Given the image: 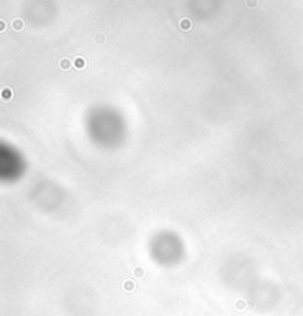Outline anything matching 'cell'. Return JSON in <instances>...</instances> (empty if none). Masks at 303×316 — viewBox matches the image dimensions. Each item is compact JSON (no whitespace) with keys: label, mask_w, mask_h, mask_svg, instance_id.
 Segmentation results:
<instances>
[{"label":"cell","mask_w":303,"mask_h":316,"mask_svg":"<svg viewBox=\"0 0 303 316\" xmlns=\"http://www.w3.org/2000/svg\"><path fill=\"white\" fill-rule=\"evenodd\" d=\"M179 28H181L182 31H191V30H192V21H191L189 18H182V19L179 21Z\"/></svg>","instance_id":"3957f363"},{"label":"cell","mask_w":303,"mask_h":316,"mask_svg":"<svg viewBox=\"0 0 303 316\" xmlns=\"http://www.w3.org/2000/svg\"><path fill=\"white\" fill-rule=\"evenodd\" d=\"M95 42L98 44H104L105 43V36L104 34H95Z\"/></svg>","instance_id":"8992f818"},{"label":"cell","mask_w":303,"mask_h":316,"mask_svg":"<svg viewBox=\"0 0 303 316\" xmlns=\"http://www.w3.org/2000/svg\"><path fill=\"white\" fill-rule=\"evenodd\" d=\"M6 30V22H5V19H2L0 21V33H3Z\"/></svg>","instance_id":"ba28073f"},{"label":"cell","mask_w":303,"mask_h":316,"mask_svg":"<svg viewBox=\"0 0 303 316\" xmlns=\"http://www.w3.org/2000/svg\"><path fill=\"white\" fill-rule=\"evenodd\" d=\"M245 6L250 8V9H253L257 6V0H245Z\"/></svg>","instance_id":"52a82bcc"},{"label":"cell","mask_w":303,"mask_h":316,"mask_svg":"<svg viewBox=\"0 0 303 316\" xmlns=\"http://www.w3.org/2000/svg\"><path fill=\"white\" fill-rule=\"evenodd\" d=\"M58 67L62 71H68L70 68H71V61H70L68 58H61L58 61Z\"/></svg>","instance_id":"5b68a950"},{"label":"cell","mask_w":303,"mask_h":316,"mask_svg":"<svg viewBox=\"0 0 303 316\" xmlns=\"http://www.w3.org/2000/svg\"><path fill=\"white\" fill-rule=\"evenodd\" d=\"M86 65H87V62H86V58H83V56H76L73 59V67L76 69H84Z\"/></svg>","instance_id":"6da1fadb"},{"label":"cell","mask_w":303,"mask_h":316,"mask_svg":"<svg viewBox=\"0 0 303 316\" xmlns=\"http://www.w3.org/2000/svg\"><path fill=\"white\" fill-rule=\"evenodd\" d=\"M10 27H12L14 31H22V30L25 28V22H24V19H21V18H16V19L12 21Z\"/></svg>","instance_id":"277c9868"},{"label":"cell","mask_w":303,"mask_h":316,"mask_svg":"<svg viewBox=\"0 0 303 316\" xmlns=\"http://www.w3.org/2000/svg\"><path fill=\"white\" fill-rule=\"evenodd\" d=\"M2 99L5 102H9L10 99H14V90L10 87H8V86H5V87L2 89Z\"/></svg>","instance_id":"7a4b0ae2"}]
</instances>
